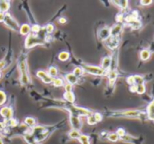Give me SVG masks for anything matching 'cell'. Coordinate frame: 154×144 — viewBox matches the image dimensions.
I'll return each mask as SVG.
<instances>
[{
	"instance_id": "6da1fadb",
	"label": "cell",
	"mask_w": 154,
	"mask_h": 144,
	"mask_svg": "<svg viewBox=\"0 0 154 144\" xmlns=\"http://www.w3.org/2000/svg\"><path fill=\"white\" fill-rule=\"evenodd\" d=\"M106 115L110 117H124L131 119H143L147 118L146 112L138 109H125V110H115L109 111Z\"/></svg>"
},
{
	"instance_id": "7a4b0ae2",
	"label": "cell",
	"mask_w": 154,
	"mask_h": 144,
	"mask_svg": "<svg viewBox=\"0 0 154 144\" xmlns=\"http://www.w3.org/2000/svg\"><path fill=\"white\" fill-rule=\"evenodd\" d=\"M18 65H19V71H20V81L21 83L23 85H26L30 82V77L28 73V68H27V61L26 56L22 55L19 57L18 60Z\"/></svg>"
},
{
	"instance_id": "3957f363",
	"label": "cell",
	"mask_w": 154,
	"mask_h": 144,
	"mask_svg": "<svg viewBox=\"0 0 154 144\" xmlns=\"http://www.w3.org/2000/svg\"><path fill=\"white\" fill-rule=\"evenodd\" d=\"M24 44H25L26 48H33L35 46H38V45H43L44 40H43V39L40 38L38 36V34L30 33L26 37Z\"/></svg>"
},
{
	"instance_id": "277c9868",
	"label": "cell",
	"mask_w": 154,
	"mask_h": 144,
	"mask_svg": "<svg viewBox=\"0 0 154 144\" xmlns=\"http://www.w3.org/2000/svg\"><path fill=\"white\" fill-rule=\"evenodd\" d=\"M85 72H87L89 74L95 75V76H107L108 72L103 70L100 66L96 65H83L81 66Z\"/></svg>"
},
{
	"instance_id": "5b68a950",
	"label": "cell",
	"mask_w": 154,
	"mask_h": 144,
	"mask_svg": "<svg viewBox=\"0 0 154 144\" xmlns=\"http://www.w3.org/2000/svg\"><path fill=\"white\" fill-rule=\"evenodd\" d=\"M5 23V25L9 28L10 30H14V31H19V29H20V25L18 24V22L8 13H6L5 15V20L3 22Z\"/></svg>"
},
{
	"instance_id": "8992f818",
	"label": "cell",
	"mask_w": 154,
	"mask_h": 144,
	"mask_svg": "<svg viewBox=\"0 0 154 144\" xmlns=\"http://www.w3.org/2000/svg\"><path fill=\"white\" fill-rule=\"evenodd\" d=\"M36 75L39 79L42 80V82H43L44 83H47V84H50V83H52V81H53V78L51 77L47 72L45 71H42V70H39L37 73H36Z\"/></svg>"
},
{
	"instance_id": "52a82bcc",
	"label": "cell",
	"mask_w": 154,
	"mask_h": 144,
	"mask_svg": "<svg viewBox=\"0 0 154 144\" xmlns=\"http://www.w3.org/2000/svg\"><path fill=\"white\" fill-rule=\"evenodd\" d=\"M106 47L111 49V50H115L116 48H118L119 45V39L117 37H109L106 40Z\"/></svg>"
},
{
	"instance_id": "ba28073f",
	"label": "cell",
	"mask_w": 154,
	"mask_h": 144,
	"mask_svg": "<svg viewBox=\"0 0 154 144\" xmlns=\"http://www.w3.org/2000/svg\"><path fill=\"white\" fill-rule=\"evenodd\" d=\"M69 121H70V125H71L72 129L80 131V129H81V127H82V122H81V120H80V118H79V117L70 116Z\"/></svg>"
},
{
	"instance_id": "9c48e42d",
	"label": "cell",
	"mask_w": 154,
	"mask_h": 144,
	"mask_svg": "<svg viewBox=\"0 0 154 144\" xmlns=\"http://www.w3.org/2000/svg\"><path fill=\"white\" fill-rule=\"evenodd\" d=\"M0 115L5 120H9L11 118H13L14 111L9 107H4L0 109Z\"/></svg>"
},
{
	"instance_id": "30bf717a",
	"label": "cell",
	"mask_w": 154,
	"mask_h": 144,
	"mask_svg": "<svg viewBox=\"0 0 154 144\" xmlns=\"http://www.w3.org/2000/svg\"><path fill=\"white\" fill-rule=\"evenodd\" d=\"M123 30V23H116L112 28H110V35L111 37H119V34Z\"/></svg>"
},
{
	"instance_id": "8fae6325",
	"label": "cell",
	"mask_w": 154,
	"mask_h": 144,
	"mask_svg": "<svg viewBox=\"0 0 154 144\" xmlns=\"http://www.w3.org/2000/svg\"><path fill=\"white\" fill-rule=\"evenodd\" d=\"M111 64H112V57L111 56H105L101 62V68L106 72H109L111 69Z\"/></svg>"
},
{
	"instance_id": "7c38bea8",
	"label": "cell",
	"mask_w": 154,
	"mask_h": 144,
	"mask_svg": "<svg viewBox=\"0 0 154 144\" xmlns=\"http://www.w3.org/2000/svg\"><path fill=\"white\" fill-rule=\"evenodd\" d=\"M110 36H111L110 35V28H108V27L103 28L98 33V37L102 41H106Z\"/></svg>"
},
{
	"instance_id": "4fadbf2b",
	"label": "cell",
	"mask_w": 154,
	"mask_h": 144,
	"mask_svg": "<svg viewBox=\"0 0 154 144\" xmlns=\"http://www.w3.org/2000/svg\"><path fill=\"white\" fill-rule=\"evenodd\" d=\"M107 76H108L109 84H110L111 86H113V85L116 83V81L117 76H118V72H117V70H116H116H109Z\"/></svg>"
},
{
	"instance_id": "5bb4252c",
	"label": "cell",
	"mask_w": 154,
	"mask_h": 144,
	"mask_svg": "<svg viewBox=\"0 0 154 144\" xmlns=\"http://www.w3.org/2000/svg\"><path fill=\"white\" fill-rule=\"evenodd\" d=\"M146 114H147V118L154 122V99L147 106Z\"/></svg>"
},
{
	"instance_id": "9a60e30c",
	"label": "cell",
	"mask_w": 154,
	"mask_h": 144,
	"mask_svg": "<svg viewBox=\"0 0 154 144\" xmlns=\"http://www.w3.org/2000/svg\"><path fill=\"white\" fill-rule=\"evenodd\" d=\"M19 33L23 36H28L31 33V26L29 24H22L19 29Z\"/></svg>"
},
{
	"instance_id": "2e32d148",
	"label": "cell",
	"mask_w": 154,
	"mask_h": 144,
	"mask_svg": "<svg viewBox=\"0 0 154 144\" xmlns=\"http://www.w3.org/2000/svg\"><path fill=\"white\" fill-rule=\"evenodd\" d=\"M65 79H66V82L67 83H69L71 85H74L78 82V80L79 78L77 76H75L73 73H68L65 75Z\"/></svg>"
},
{
	"instance_id": "e0dca14e",
	"label": "cell",
	"mask_w": 154,
	"mask_h": 144,
	"mask_svg": "<svg viewBox=\"0 0 154 144\" xmlns=\"http://www.w3.org/2000/svg\"><path fill=\"white\" fill-rule=\"evenodd\" d=\"M127 23H128V25H129L132 29H134V30H138V29H140V28L142 27V22H141V21H140L139 19L132 20L131 22H127Z\"/></svg>"
},
{
	"instance_id": "ac0fdd59",
	"label": "cell",
	"mask_w": 154,
	"mask_h": 144,
	"mask_svg": "<svg viewBox=\"0 0 154 144\" xmlns=\"http://www.w3.org/2000/svg\"><path fill=\"white\" fill-rule=\"evenodd\" d=\"M63 98L69 104H73L74 101H75V95H74V93L72 91L71 92H64Z\"/></svg>"
},
{
	"instance_id": "d6986e66",
	"label": "cell",
	"mask_w": 154,
	"mask_h": 144,
	"mask_svg": "<svg viewBox=\"0 0 154 144\" xmlns=\"http://www.w3.org/2000/svg\"><path fill=\"white\" fill-rule=\"evenodd\" d=\"M24 125L29 127V128H33L34 126H36V120L32 117H28L24 119Z\"/></svg>"
},
{
	"instance_id": "ffe728a7",
	"label": "cell",
	"mask_w": 154,
	"mask_h": 144,
	"mask_svg": "<svg viewBox=\"0 0 154 144\" xmlns=\"http://www.w3.org/2000/svg\"><path fill=\"white\" fill-rule=\"evenodd\" d=\"M10 8L9 1H0V13H6Z\"/></svg>"
},
{
	"instance_id": "44dd1931",
	"label": "cell",
	"mask_w": 154,
	"mask_h": 144,
	"mask_svg": "<svg viewBox=\"0 0 154 144\" xmlns=\"http://www.w3.org/2000/svg\"><path fill=\"white\" fill-rule=\"evenodd\" d=\"M152 56V52L149 49H143L140 53V57L143 61H147L150 59Z\"/></svg>"
},
{
	"instance_id": "7402d4cb",
	"label": "cell",
	"mask_w": 154,
	"mask_h": 144,
	"mask_svg": "<svg viewBox=\"0 0 154 144\" xmlns=\"http://www.w3.org/2000/svg\"><path fill=\"white\" fill-rule=\"evenodd\" d=\"M69 137L70 139H73V140H78L79 138V136L81 135L80 134V131H78V130H74L72 129L71 131H69V133L68 134Z\"/></svg>"
},
{
	"instance_id": "603a6c76",
	"label": "cell",
	"mask_w": 154,
	"mask_h": 144,
	"mask_svg": "<svg viewBox=\"0 0 154 144\" xmlns=\"http://www.w3.org/2000/svg\"><path fill=\"white\" fill-rule=\"evenodd\" d=\"M112 3L115 4L116 5H117L122 10L126 9L127 6H128V1H125V0H123V1H112Z\"/></svg>"
},
{
	"instance_id": "cb8c5ba5",
	"label": "cell",
	"mask_w": 154,
	"mask_h": 144,
	"mask_svg": "<svg viewBox=\"0 0 154 144\" xmlns=\"http://www.w3.org/2000/svg\"><path fill=\"white\" fill-rule=\"evenodd\" d=\"M133 76H134V81L135 85H140V84H144L145 83L144 76L138 75V74H135V75H133Z\"/></svg>"
},
{
	"instance_id": "d4e9b609",
	"label": "cell",
	"mask_w": 154,
	"mask_h": 144,
	"mask_svg": "<svg viewBox=\"0 0 154 144\" xmlns=\"http://www.w3.org/2000/svg\"><path fill=\"white\" fill-rule=\"evenodd\" d=\"M69 56H70V55H69V53L67 52V51H62V52H60V53L59 54V56H58L59 60H60V61H62V62H65V61L69 60Z\"/></svg>"
},
{
	"instance_id": "484cf974",
	"label": "cell",
	"mask_w": 154,
	"mask_h": 144,
	"mask_svg": "<svg viewBox=\"0 0 154 144\" xmlns=\"http://www.w3.org/2000/svg\"><path fill=\"white\" fill-rule=\"evenodd\" d=\"M109 142H112V143H116L120 140L119 136L116 134V133H109L108 135H107V138H106Z\"/></svg>"
},
{
	"instance_id": "4316f807",
	"label": "cell",
	"mask_w": 154,
	"mask_h": 144,
	"mask_svg": "<svg viewBox=\"0 0 154 144\" xmlns=\"http://www.w3.org/2000/svg\"><path fill=\"white\" fill-rule=\"evenodd\" d=\"M80 144H91L90 143V137L86 134H81L78 139Z\"/></svg>"
},
{
	"instance_id": "83f0119b",
	"label": "cell",
	"mask_w": 154,
	"mask_h": 144,
	"mask_svg": "<svg viewBox=\"0 0 154 144\" xmlns=\"http://www.w3.org/2000/svg\"><path fill=\"white\" fill-rule=\"evenodd\" d=\"M75 76H77L78 78L79 77H80V76H82L84 73H85V71L83 70V68L81 67V66H77V67H75L74 68V70H73V73H72Z\"/></svg>"
},
{
	"instance_id": "f1b7e54d",
	"label": "cell",
	"mask_w": 154,
	"mask_h": 144,
	"mask_svg": "<svg viewBox=\"0 0 154 144\" xmlns=\"http://www.w3.org/2000/svg\"><path fill=\"white\" fill-rule=\"evenodd\" d=\"M5 124V126H9V127H15L18 125V122L16 119H14V117L9 119V120H5L4 122Z\"/></svg>"
},
{
	"instance_id": "f546056e",
	"label": "cell",
	"mask_w": 154,
	"mask_h": 144,
	"mask_svg": "<svg viewBox=\"0 0 154 144\" xmlns=\"http://www.w3.org/2000/svg\"><path fill=\"white\" fill-rule=\"evenodd\" d=\"M48 74L51 76V77H52L53 79L54 78H56V76L58 75V69L55 67V66H51L50 68H49V70H48Z\"/></svg>"
},
{
	"instance_id": "4dcf8cb0",
	"label": "cell",
	"mask_w": 154,
	"mask_h": 144,
	"mask_svg": "<svg viewBox=\"0 0 154 144\" xmlns=\"http://www.w3.org/2000/svg\"><path fill=\"white\" fill-rule=\"evenodd\" d=\"M52 84L54 87H61V86H64V81L60 78H54L53 81H52Z\"/></svg>"
},
{
	"instance_id": "1f68e13d",
	"label": "cell",
	"mask_w": 154,
	"mask_h": 144,
	"mask_svg": "<svg viewBox=\"0 0 154 144\" xmlns=\"http://www.w3.org/2000/svg\"><path fill=\"white\" fill-rule=\"evenodd\" d=\"M87 122H88V124L89 125H95L97 124V120H96V117H95V116H94L93 113H92L91 115H89V116L87 117Z\"/></svg>"
},
{
	"instance_id": "d6a6232c",
	"label": "cell",
	"mask_w": 154,
	"mask_h": 144,
	"mask_svg": "<svg viewBox=\"0 0 154 144\" xmlns=\"http://www.w3.org/2000/svg\"><path fill=\"white\" fill-rule=\"evenodd\" d=\"M41 30H42V28L38 24H33L32 26H31V32L33 34H39Z\"/></svg>"
},
{
	"instance_id": "836d02e7",
	"label": "cell",
	"mask_w": 154,
	"mask_h": 144,
	"mask_svg": "<svg viewBox=\"0 0 154 144\" xmlns=\"http://www.w3.org/2000/svg\"><path fill=\"white\" fill-rule=\"evenodd\" d=\"M146 91V87H145V84H140V85H137V91H136V93L138 94H144Z\"/></svg>"
},
{
	"instance_id": "e575fe53",
	"label": "cell",
	"mask_w": 154,
	"mask_h": 144,
	"mask_svg": "<svg viewBox=\"0 0 154 144\" xmlns=\"http://www.w3.org/2000/svg\"><path fill=\"white\" fill-rule=\"evenodd\" d=\"M5 101H6V94L3 91H0V106L4 105Z\"/></svg>"
},
{
	"instance_id": "d590c367",
	"label": "cell",
	"mask_w": 154,
	"mask_h": 144,
	"mask_svg": "<svg viewBox=\"0 0 154 144\" xmlns=\"http://www.w3.org/2000/svg\"><path fill=\"white\" fill-rule=\"evenodd\" d=\"M45 30H46V32L48 34H51L54 31V26H53V24H51V23L47 24L46 27H45Z\"/></svg>"
},
{
	"instance_id": "8d00e7d4",
	"label": "cell",
	"mask_w": 154,
	"mask_h": 144,
	"mask_svg": "<svg viewBox=\"0 0 154 144\" xmlns=\"http://www.w3.org/2000/svg\"><path fill=\"white\" fill-rule=\"evenodd\" d=\"M116 134L119 136V138H122L126 134V131L124 128H118L117 131H116Z\"/></svg>"
},
{
	"instance_id": "74e56055",
	"label": "cell",
	"mask_w": 154,
	"mask_h": 144,
	"mask_svg": "<svg viewBox=\"0 0 154 144\" xmlns=\"http://www.w3.org/2000/svg\"><path fill=\"white\" fill-rule=\"evenodd\" d=\"M93 114H94V116H95L96 120H97V123H99V122H101V121L103 120V115H102L101 113H97V112H96V113H93Z\"/></svg>"
},
{
	"instance_id": "f35d334b",
	"label": "cell",
	"mask_w": 154,
	"mask_h": 144,
	"mask_svg": "<svg viewBox=\"0 0 154 144\" xmlns=\"http://www.w3.org/2000/svg\"><path fill=\"white\" fill-rule=\"evenodd\" d=\"M124 21H125V16L122 13H118L117 16H116V22H117V23H123Z\"/></svg>"
},
{
	"instance_id": "ab89813d",
	"label": "cell",
	"mask_w": 154,
	"mask_h": 144,
	"mask_svg": "<svg viewBox=\"0 0 154 144\" xmlns=\"http://www.w3.org/2000/svg\"><path fill=\"white\" fill-rule=\"evenodd\" d=\"M152 3H153L152 0H142V1H140V4H141L142 5H143V6L150 5V4H152Z\"/></svg>"
},
{
	"instance_id": "60d3db41",
	"label": "cell",
	"mask_w": 154,
	"mask_h": 144,
	"mask_svg": "<svg viewBox=\"0 0 154 144\" xmlns=\"http://www.w3.org/2000/svg\"><path fill=\"white\" fill-rule=\"evenodd\" d=\"M64 90H65V92H71L72 91V85L69 84V83H66L64 84Z\"/></svg>"
},
{
	"instance_id": "b9f144b4",
	"label": "cell",
	"mask_w": 154,
	"mask_h": 144,
	"mask_svg": "<svg viewBox=\"0 0 154 144\" xmlns=\"http://www.w3.org/2000/svg\"><path fill=\"white\" fill-rule=\"evenodd\" d=\"M5 66H6V62H5V60L0 61V72H1L3 69H5Z\"/></svg>"
},
{
	"instance_id": "7bdbcfd3",
	"label": "cell",
	"mask_w": 154,
	"mask_h": 144,
	"mask_svg": "<svg viewBox=\"0 0 154 144\" xmlns=\"http://www.w3.org/2000/svg\"><path fill=\"white\" fill-rule=\"evenodd\" d=\"M130 91L132 92H135L136 93V91H137V85H132L130 86Z\"/></svg>"
},
{
	"instance_id": "ee69618b",
	"label": "cell",
	"mask_w": 154,
	"mask_h": 144,
	"mask_svg": "<svg viewBox=\"0 0 154 144\" xmlns=\"http://www.w3.org/2000/svg\"><path fill=\"white\" fill-rule=\"evenodd\" d=\"M5 124L4 123V122H0V132H2V131H4L5 129Z\"/></svg>"
},
{
	"instance_id": "f6af8a7d",
	"label": "cell",
	"mask_w": 154,
	"mask_h": 144,
	"mask_svg": "<svg viewBox=\"0 0 154 144\" xmlns=\"http://www.w3.org/2000/svg\"><path fill=\"white\" fill-rule=\"evenodd\" d=\"M59 22H60V23H65L66 22H67V19L65 18V17H60V19H59Z\"/></svg>"
},
{
	"instance_id": "bcb514c9",
	"label": "cell",
	"mask_w": 154,
	"mask_h": 144,
	"mask_svg": "<svg viewBox=\"0 0 154 144\" xmlns=\"http://www.w3.org/2000/svg\"><path fill=\"white\" fill-rule=\"evenodd\" d=\"M5 13H0V22H4V20H5Z\"/></svg>"
},
{
	"instance_id": "7dc6e473",
	"label": "cell",
	"mask_w": 154,
	"mask_h": 144,
	"mask_svg": "<svg viewBox=\"0 0 154 144\" xmlns=\"http://www.w3.org/2000/svg\"><path fill=\"white\" fill-rule=\"evenodd\" d=\"M0 144H5V143H4V142H3V140H2V139H0Z\"/></svg>"
},
{
	"instance_id": "c3c4849f",
	"label": "cell",
	"mask_w": 154,
	"mask_h": 144,
	"mask_svg": "<svg viewBox=\"0 0 154 144\" xmlns=\"http://www.w3.org/2000/svg\"><path fill=\"white\" fill-rule=\"evenodd\" d=\"M1 76H2V73L0 72V78H1Z\"/></svg>"
}]
</instances>
